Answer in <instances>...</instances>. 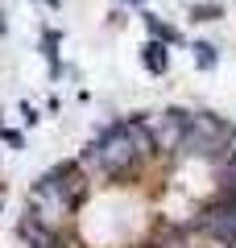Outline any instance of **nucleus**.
Returning <instances> with one entry per match:
<instances>
[{"label": "nucleus", "mask_w": 236, "mask_h": 248, "mask_svg": "<svg viewBox=\"0 0 236 248\" xmlns=\"http://www.w3.org/2000/svg\"><path fill=\"white\" fill-rule=\"evenodd\" d=\"M191 58H195L199 71H211V66H216V46H211V42H195L191 46Z\"/></svg>", "instance_id": "0eeeda50"}, {"label": "nucleus", "mask_w": 236, "mask_h": 248, "mask_svg": "<svg viewBox=\"0 0 236 248\" xmlns=\"http://www.w3.org/2000/svg\"><path fill=\"white\" fill-rule=\"evenodd\" d=\"M129 4H141V0H129Z\"/></svg>", "instance_id": "9b49d317"}, {"label": "nucleus", "mask_w": 236, "mask_h": 248, "mask_svg": "<svg viewBox=\"0 0 236 248\" xmlns=\"http://www.w3.org/2000/svg\"><path fill=\"white\" fill-rule=\"evenodd\" d=\"M228 145H236L232 128L224 120H216L211 112H195L186 120V137L178 145V161H219L228 157Z\"/></svg>", "instance_id": "f257e3e1"}, {"label": "nucleus", "mask_w": 236, "mask_h": 248, "mask_svg": "<svg viewBox=\"0 0 236 248\" xmlns=\"http://www.w3.org/2000/svg\"><path fill=\"white\" fill-rule=\"evenodd\" d=\"M145 25H149V33H153L157 42H178V29L174 25H162L157 17H145Z\"/></svg>", "instance_id": "6e6552de"}, {"label": "nucleus", "mask_w": 236, "mask_h": 248, "mask_svg": "<svg viewBox=\"0 0 236 248\" xmlns=\"http://www.w3.org/2000/svg\"><path fill=\"white\" fill-rule=\"evenodd\" d=\"M46 248H62V244H46Z\"/></svg>", "instance_id": "9d476101"}, {"label": "nucleus", "mask_w": 236, "mask_h": 248, "mask_svg": "<svg viewBox=\"0 0 236 248\" xmlns=\"http://www.w3.org/2000/svg\"><path fill=\"white\" fill-rule=\"evenodd\" d=\"M191 17L195 21H219L224 9H219V4H191Z\"/></svg>", "instance_id": "1a4fd4ad"}, {"label": "nucleus", "mask_w": 236, "mask_h": 248, "mask_svg": "<svg viewBox=\"0 0 236 248\" xmlns=\"http://www.w3.org/2000/svg\"><path fill=\"white\" fill-rule=\"evenodd\" d=\"M195 228H199V236H207L216 248L236 244V203H232V199H216V203H207L199 211V219H195Z\"/></svg>", "instance_id": "20e7f679"}, {"label": "nucleus", "mask_w": 236, "mask_h": 248, "mask_svg": "<svg viewBox=\"0 0 236 248\" xmlns=\"http://www.w3.org/2000/svg\"><path fill=\"white\" fill-rule=\"evenodd\" d=\"M141 62H145V71H149V75H166V66H170L166 42H157V37H149V42H145V50H141Z\"/></svg>", "instance_id": "423d86ee"}, {"label": "nucleus", "mask_w": 236, "mask_h": 248, "mask_svg": "<svg viewBox=\"0 0 236 248\" xmlns=\"http://www.w3.org/2000/svg\"><path fill=\"white\" fill-rule=\"evenodd\" d=\"M96 149H100L104 178H124V174H133L137 166H145L141 145H137V137H133L129 120H124V124H112V128H104V133H100V141H96Z\"/></svg>", "instance_id": "7ed1b4c3"}, {"label": "nucleus", "mask_w": 236, "mask_h": 248, "mask_svg": "<svg viewBox=\"0 0 236 248\" xmlns=\"http://www.w3.org/2000/svg\"><path fill=\"white\" fill-rule=\"evenodd\" d=\"M25 211L34 215V219H42L50 232H58L62 223H67L70 215L79 211V203L67 195V186H62V182H58V174L50 170V174H46V178H37V186L29 190V199H25Z\"/></svg>", "instance_id": "f03ea898"}, {"label": "nucleus", "mask_w": 236, "mask_h": 248, "mask_svg": "<svg viewBox=\"0 0 236 248\" xmlns=\"http://www.w3.org/2000/svg\"><path fill=\"white\" fill-rule=\"evenodd\" d=\"M186 120H191L186 112L170 108V112H162L153 124H149V128H153V141H157V153L178 157V145H183V137H186Z\"/></svg>", "instance_id": "39448f33"}]
</instances>
